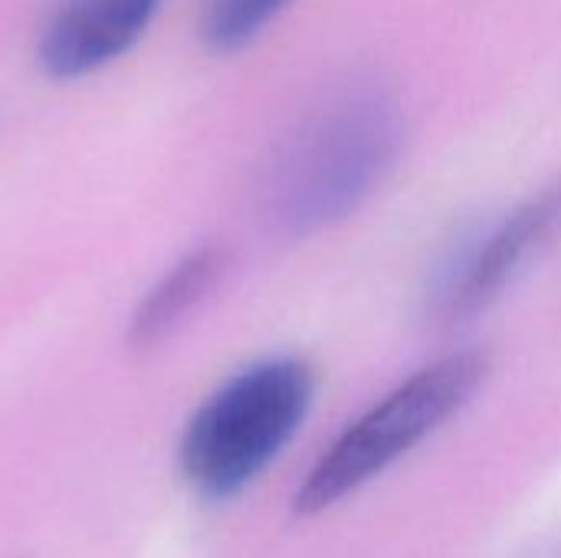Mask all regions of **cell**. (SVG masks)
<instances>
[{
	"instance_id": "cell-2",
	"label": "cell",
	"mask_w": 561,
	"mask_h": 558,
	"mask_svg": "<svg viewBox=\"0 0 561 558\" xmlns=\"http://www.w3.org/2000/svg\"><path fill=\"white\" fill-rule=\"evenodd\" d=\"M319 378L296 355L260 358L214 388L187 418L178 441L184 483L210 503L250 490L296 441Z\"/></svg>"
},
{
	"instance_id": "cell-5",
	"label": "cell",
	"mask_w": 561,
	"mask_h": 558,
	"mask_svg": "<svg viewBox=\"0 0 561 558\" xmlns=\"http://www.w3.org/2000/svg\"><path fill=\"white\" fill-rule=\"evenodd\" d=\"M561 220V181H552L506 210L470 250L460 273L447 289V306L454 316H473L496 303L506 286L519 276L526 260L542 247V240Z\"/></svg>"
},
{
	"instance_id": "cell-4",
	"label": "cell",
	"mask_w": 561,
	"mask_h": 558,
	"mask_svg": "<svg viewBox=\"0 0 561 558\" xmlns=\"http://www.w3.org/2000/svg\"><path fill=\"white\" fill-rule=\"evenodd\" d=\"M164 0H59L36 36V59L49 79H82L125 56L151 26Z\"/></svg>"
},
{
	"instance_id": "cell-6",
	"label": "cell",
	"mask_w": 561,
	"mask_h": 558,
	"mask_svg": "<svg viewBox=\"0 0 561 558\" xmlns=\"http://www.w3.org/2000/svg\"><path fill=\"white\" fill-rule=\"evenodd\" d=\"M227 253L217 243H204L184 253L135 306L128 322V342L135 349H151L168 339L220 283Z\"/></svg>"
},
{
	"instance_id": "cell-3",
	"label": "cell",
	"mask_w": 561,
	"mask_h": 558,
	"mask_svg": "<svg viewBox=\"0 0 561 558\" xmlns=\"http://www.w3.org/2000/svg\"><path fill=\"white\" fill-rule=\"evenodd\" d=\"M490 358L477 349L444 355L355 418L316 460L293 497L299 516H319L355 497L414 447L454 421L483 388Z\"/></svg>"
},
{
	"instance_id": "cell-7",
	"label": "cell",
	"mask_w": 561,
	"mask_h": 558,
	"mask_svg": "<svg viewBox=\"0 0 561 558\" xmlns=\"http://www.w3.org/2000/svg\"><path fill=\"white\" fill-rule=\"evenodd\" d=\"M293 0H204L201 39L210 53L230 56L247 49Z\"/></svg>"
},
{
	"instance_id": "cell-1",
	"label": "cell",
	"mask_w": 561,
	"mask_h": 558,
	"mask_svg": "<svg viewBox=\"0 0 561 558\" xmlns=\"http://www.w3.org/2000/svg\"><path fill=\"white\" fill-rule=\"evenodd\" d=\"M404 109L385 82H352L329 95L283 145L270 201L289 230H319L355 210L394 168Z\"/></svg>"
}]
</instances>
